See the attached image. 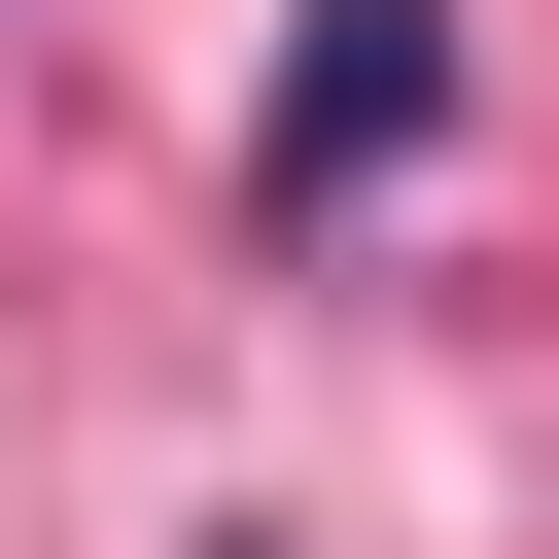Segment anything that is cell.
<instances>
[{"instance_id":"cell-1","label":"cell","mask_w":559,"mask_h":559,"mask_svg":"<svg viewBox=\"0 0 559 559\" xmlns=\"http://www.w3.org/2000/svg\"><path fill=\"white\" fill-rule=\"evenodd\" d=\"M419 105H454V0H349V35L280 70V140H245V175H280V210H349V175L419 140Z\"/></svg>"}]
</instances>
